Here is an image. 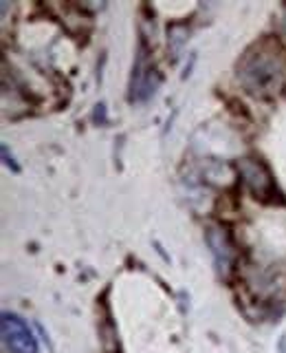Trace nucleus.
Listing matches in <instances>:
<instances>
[{"mask_svg":"<svg viewBox=\"0 0 286 353\" xmlns=\"http://www.w3.org/2000/svg\"><path fill=\"white\" fill-rule=\"evenodd\" d=\"M284 51L275 40H262L242 55L238 80L256 97L278 95L284 86Z\"/></svg>","mask_w":286,"mask_h":353,"instance_id":"f257e3e1","label":"nucleus"},{"mask_svg":"<svg viewBox=\"0 0 286 353\" xmlns=\"http://www.w3.org/2000/svg\"><path fill=\"white\" fill-rule=\"evenodd\" d=\"M236 168H238V174L242 176V181L247 183V188L256 194V199H260V201H271V196L278 194L271 170L260 159L245 157L236 163Z\"/></svg>","mask_w":286,"mask_h":353,"instance_id":"f03ea898","label":"nucleus"},{"mask_svg":"<svg viewBox=\"0 0 286 353\" xmlns=\"http://www.w3.org/2000/svg\"><path fill=\"white\" fill-rule=\"evenodd\" d=\"M3 340L11 353H38V342L25 325V320H20L14 314H3Z\"/></svg>","mask_w":286,"mask_h":353,"instance_id":"7ed1b4c3","label":"nucleus"},{"mask_svg":"<svg viewBox=\"0 0 286 353\" xmlns=\"http://www.w3.org/2000/svg\"><path fill=\"white\" fill-rule=\"evenodd\" d=\"M205 239H207L209 250H212V254H214V261L218 265V270L223 272V276H227L231 265H234V259H236L234 243H231L227 230L220 228V225H212V228H207Z\"/></svg>","mask_w":286,"mask_h":353,"instance_id":"20e7f679","label":"nucleus"},{"mask_svg":"<svg viewBox=\"0 0 286 353\" xmlns=\"http://www.w3.org/2000/svg\"><path fill=\"white\" fill-rule=\"evenodd\" d=\"M185 38H187V31H185L183 25H172V27H170V44H172V51H174V53H176V51H181Z\"/></svg>","mask_w":286,"mask_h":353,"instance_id":"39448f33","label":"nucleus"}]
</instances>
